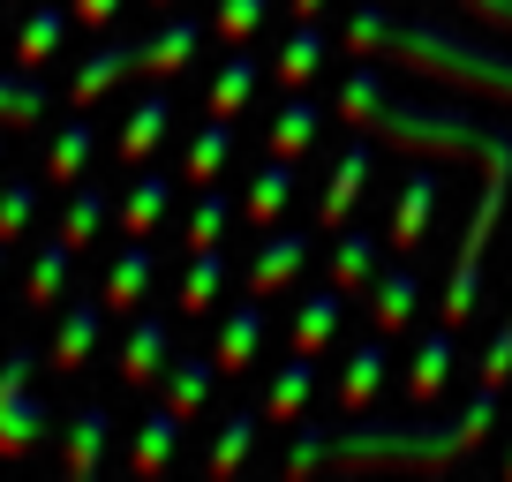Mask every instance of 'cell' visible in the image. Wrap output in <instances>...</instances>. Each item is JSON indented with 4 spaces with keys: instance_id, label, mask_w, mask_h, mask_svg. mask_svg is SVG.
Returning a JSON list of instances; mask_svg holds the SVG:
<instances>
[{
    "instance_id": "obj_31",
    "label": "cell",
    "mask_w": 512,
    "mask_h": 482,
    "mask_svg": "<svg viewBox=\"0 0 512 482\" xmlns=\"http://www.w3.org/2000/svg\"><path fill=\"white\" fill-rule=\"evenodd\" d=\"M317 68H324V31H317V23H302V31L287 38V53H279V83H287V91H302Z\"/></svg>"
},
{
    "instance_id": "obj_21",
    "label": "cell",
    "mask_w": 512,
    "mask_h": 482,
    "mask_svg": "<svg viewBox=\"0 0 512 482\" xmlns=\"http://www.w3.org/2000/svg\"><path fill=\"white\" fill-rule=\"evenodd\" d=\"M106 430H113L106 407H83V415H68V445H61V460L76 467V475H91V467L106 460Z\"/></svg>"
},
{
    "instance_id": "obj_15",
    "label": "cell",
    "mask_w": 512,
    "mask_h": 482,
    "mask_svg": "<svg viewBox=\"0 0 512 482\" xmlns=\"http://www.w3.org/2000/svg\"><path fill=\"white\" fill-rule=\"evenodd\" d=\"M415 302H422V279H415V272L377 279V294H369V317H377V332H384V339L407 332V324H415Z\"/></svg>"
},
{
    "instance_id": "obj_28",
    "label": "cell",
    "mask_w": 512,
    "mask_h": 482,
    "mask_svg": "<svg viewBox=\"0 0 512 482\" xmlns=\"http://www.w3.org/2000/svg\"><path fill=\"white\" fill-rule=\"evenodd\" d=\"M287 204H294V166H287V159H272L264 174L249 181V204H241V211H249L256 226H272V219H279Z\"/></svg>"
},
{
    "instance_id": "obj_6",
    "label": "cell",
    "mask_w": 512,
    "mask_h": 482,
    "mask_svg": "<svg viewBox=\"0 0 512 482\" xmlns=\"http://www.w3.org/2000/svg\"><path fill=\"white\" fill-rule=\"evenodd\" d=\"M151 279H159V257H151L144 241L128 234V249L113 257V272H106V309H144Z\"/></svg>"
},
{
    "instance_id": "obj_27",
    "label": "cell",
    "mask_w": 512,
    "mask_h": 482,
    "mask_svg": "<svg viewBox=\"0 0 512 482\" xmlns=\"http://www.w3.org/2000/svg\"><path fill=\"white\" fill-rule=\"evenodd\" d=\"M309 385H317V354H294L287 370L272 377V400H264V422H294V407L309 400Z\"/></svg>"
},
{
    "instance_id": "obj_7",
    "label": "cell",
    "mask_w": 512,
    "mask_h": 482,
    "mask_svg": "<svg viewBox=\"0 0 512 482\" xmlns=\"http://www.w3.org/2000/svg\"><path fill=\"white\" fill-rule=\"evenodd\" d=\"M136 68H144V53H136V38H121V46L91 53V61L76 68V91H68V98H76V106H98V98H106L121 76H136Z\"/></svg>"
},
{
    "instance_id": "obj_19",
    "label": "cell",
    "mask_w": 512,
    "mask_h": 482,
    "mask_svg": "<svg viewBox=\"0 0 512 482\" xmlns=\"http://www.w3.org/2000/svg\"><path fill=\"white\" fill-rule=\"evenodd\" d=\"M181 422H189V415L159 407V415H151L144 430H136V445H128V467H136V475H159V467L174 460V437H181Z\"/></svg>"
},
{
    "instance_id": "obj_12",
    "label": "cell",
    "mask_w": 512,
    "mask_h": 482,
    "mask_svg": "<svg viewBox=\"0 0 512 482\" xmlns=\"http://www.w3.org/2000/svg\"><path fill=\"white\" fill-rule=\"evenodd\" d=\"M46 83H38V68H8L0 76V129H31V121H46Z\"/></svg>"
},
{
    "instance_id": "obj_41",
    "label": "cell",
    "mask_w": 512,
    "mask_h": 482,
    "mask_svg": "<svg viewBox=\"0 0 512 482\" xmlns=\"http://www.w3.org/2000/svg\"><path fill=\"white\" fill-rule=\"evenodd\" d=\"M467 8H482V16H497V23H512V0H467Z\"/></svg>"
},
{
    "instance_id": "obj_16",
    "label": "cell",
    "mask_w": 512,
    "mask_h": 482,
    "mask_svg": "<svg viewBox=\"0 0 512 482\" xmlns=\"http://www.w3.org/2000/svg\"><path fill=\"white\" fill-rule=\"evenodd\" d=\"M166 204H174V181H166V174H144L136 189H128V204H121V234L151 241V234H159V219H166Z\"/></svg>"
},
{
    "instance_id": "obj_35",
    "label": "cell",
    "mask_w": 512,
    "mask_h": 482,
    "mask_svg": "<svg viewBox=\"0 0 512 482\" xmlns=\"http://www.w3.org/2000/svg\"><path fill=\"white\" fill-rule=\"evenodd\" d=\"M68 257H76L68 241H46V249H38V264H31V294H23V302H53V294H61V279H68Z\"/></svg>"
},
{
    "instance_id": "obj_5",
    "label": "cell",
    "mask_w": 512,
    "mask_h": 482,
    "mask_svg": "<svg viewBox=\"0 0 512 482\" xmlns=\"http://www.w3.org/2000/svg\"><path fill=\"white\" fill-rule=\"evenodd\" d=\"M166 362H174V332H166V317H136L121 339V377L128 385H151V377H166Z\"/></svg>"
},
{
    "instance_id": "obj_10",
    "label": "cell",
    "mask_w": 512,
    "mask_h": 482,
    "mask_svg": "<svg viewBox=\"0 0 512 482\" xmlns=\"http://www.w3.org/2000/svg\"><path fill=\"white\" fill-rule=\"evenodd\" d=\"M98 324H106V302H76L61 317V332H53V370H83V362H91V347H98Z\"/></svg>"
},
{
    "instance_id": "obj_39",
    "label": "cell",
    "mask_w": 512,
    "mask_h": 482,
    "mask_svg": "<svg viewBox=\"0 0 512 482\" xmlns=\"http://www.w3.org/2000/svg\"><path fill=\"white\" fill-rule=\"evenodd\" d=\"M264 23V0H226L219 8V38H249Z\"/></svg>"
},
{
    "instance_id": "obj_26",
    "label": "cell",
    "mask_w": 512,
    "mask_h": 482,
    "mask_svg": "<svg viewBox=\"0 0 512 482\" xmlns=\"http://www.w3.org/2000/svg\"><path fill=\"white\" fill-rule=\"evenodd\" d=\"M204 400H211L204 354H174V362H166V407H174V415H196Z\"/></svg>"
},
{
    "instance_id": "obj_4",
    "label": "cell",
    "mask_w": 512,
    "mask_h": 482,
    "mask_svg": "<svg viewBox=\"0 0 512 482\" xmlns=\"http://www.w3.org/2000/svg\"><path fill=\"white\" fill-rule=\"evenodd\" d=\"M317 257V241L309 234H272L264 249H256V264H249V294H264V302H279V294L302 279V264Z\"/></svg>"
},
{
    "instance_id": "obj_20",
    "label": "cell",
    "mask_w": 512,
    "mask_h": 482,
    "mask_svg": "<svg viewBox=\"0 0 512 482\" xmlns=\"http://www.w3.org/2000/svg\"><path fill=\"white\" fill-rule=\"evenodd\" d=\"M226 159H234V129H226L219 113H211V121H204V136H196V144H189V159H181V174H189L196 189H211V181L226 174Z\"/></svg>"
},
{
    "instance_id": "obj_43",
    "label": "cell",
    "mask_w": 512,
    "mask_h": 482,
    "mask_svg": "<svg viewBox=\"0 0 512 482\" xmlns=\"http://www.w3.org/2000/svg\"><path fill=\"white\" fill-rule=\"evenodd\" d=\"M0 257H8V241H0Z\"/></svg>"
},
{
    "instance_id": "obj_34",
    "label": "cell",
    "mask_w": 512,
    "mask_h": 482,
    "mask_svg": "<svg viewBox=\"0 0 512 482\" xmlns=\"http://www.w3.org/2000/svg\"><path fill=\"white\" fill-rule=\"evenodd\" d=\"M226 219H234V204H226L219 189H204V204L189 211V226H181V241L189 249H219V234H226Z\"/></svg>"
},
{
    "instance_id": "obj_32",
    "label": "cell",
    "mask_w": 512,
    "mask_h": 482,
    "mask_svg": "<svg viewBox=\"0 0 512 482\" xmlns=\"http://www.w3.org/2000/svg\"><path fill=\"white\" fill-rule=\"evenodd\" d=\"M377 272V234H362V226H354V234H339V257H332V287H362V279Z\"/></svg>"
},
{
    "instance_id": "obj_33",
    "label": "cell",
    "mask_w": 512,
    "mask_h": 482,
    "mask_svg": "<svg viewBox=\"0 0 512 482\" xmlns=\"http://www.w3.org/2000/svg\"><path fill=\"white\" fill-rule=\"evenodd\" d=\"M98 226H106V196L83 181V189L68 196V211H61V241H68V249H83V241H98Z\"/></svg>"
},
{
    "instance_id": "obj_40",
    "label": "cell",
    "mask_w": 512,
    "mask_h": 482,
    "mask_svg": "<svg viewBox=\"0 0 512 482\" xmlns=\"http://www.w3.org/2000/svg\"><path fill=\"white\" fill-rule=\"evenodd\" d=\"M68 8H76V23H91V31H98V23H113V16H121V0H68Z\"/></svg>"
},
{
    "instance_id": "obj_30",
    "label": "cell",
    "mask_w": 512,
    "mask_h": 482,
    "mask_svg": "<svg viewBox=\"0 0 512 482\" xmlns=\"http://www.w3.org/2000/svg\"><path fill=\"white\" fill-rule=\"evenodd\" d=\"M256 76H264V61H256V53H234V61L219 68V83H211V113H219V121H234L241 98L256 91Z\"/></svg>"
},
{
    "instance_id": "obj_38",
    "label": "cell",
    "mask_w": 512,
    "mask_h": 482,
    "mask_svg": "<svg viewBox=\"0 0 512 482\" xmlns=\"http://www.w3.org/2000/svg\"><path fill=\"white\" fill-rule=\"evenodd\" d=\"M317 460H332V437H324V422H309V430L294 437V452H287V475H309Z\"/></svg>"
},
{
    "instance_id": "obj_45",
    "label": "cell",
    "mask_w": 512,
    "mask_h": 482,
    "mask_svg": "<svg viewBox=\"0 0 512 482\" xmlns=\"http://www.w3.org/2000/svg\"><path fill=\"white\" fill-rule=\"evenodd\" d=\"M505 467H512V460H505Z\"/></svg>"
},
{
    "instance_id": "obj_25",
    "label": "cell",
    "mask_w": 512,
    "mask_h": 482,
    "mask_svg": "<svg viewBox=\"0 0 512 482\" xmlns=\"http://www.w3.org/2000/svg\"><path fill=\"white\" fill-rule=\"evenodd\" d=\"M91 151H98V129L83 121V106H76V121H61V136H53V159H46V174H53V181H76L83 166H91Z\"/></svg>"
},
{
    "instance_id": "obj_24",
    "label": "cell",
    "mask_w": 512,
    "mask_h": 482,
    "mask_svg": "<svg viewBox=\"0 0 512 482\" xmlns=\"http://www.w3.org/2000/svg\"><path fill=\"white\" fill-rule=\"evenodd\" d=\"M166 129H174V106H166V98H144V106L128 113V129H121V159L136 166L144 151H159V144H166Z\"/></svg>"
},
{
    "instance_id": "obj_2",
    "label": "cell",
    "mask_w": 512,
    "mask_h": 482,
    "mask_svg": "<svg viewBox=\"0 0 512 482\" xmlns=\"http://www.w3.org/2000/svg\"><path fill=\"white\" fill-rule=\"evenodd\" d=\"M497 415V392L475 385V400H467V415L452 422H347V430L332 437V460L339 467H437V460H460V452L482 445V430H490Z\"/></svg>"
},
{
    "instance_id": "obj_14",
    "label": "cell",
    "mask_w": 512,
    "mask_h": 482,
    "mask_svg": "<svg viewBox=\"0 0 512 482\" xmlns=\"http://www.w3.org/2000/svg\"><path fill=\"white\" fill-rule=\"evenodd\" d=\"M219 294H226V257L219 249H189V272H181V294H174L181 317H204Z\"/></svg>"
},
{
    "instance_id": "obj_36",
    "label": "cell",
    "mask_w": 512,
    "mask_h": 482,
    "mask_svg": "<svg viewBox=\"0 0 512 482\" xmlns=\"http://www.w3.org/2000/svg\"><path fill=\"white\" fill-rule=\"evenodd\" d=\"M249 437H256V415H226L219 445H211V475H234V467H241V452H249Z\"/></svg>"
},
{
    "instance_id": "obj_8",
    "label": "cell",
    "mask_w": 512,
    "mask_h": 482,
    "mask_svg": "<svg viewBox=\"0 0 512 482\" xmlns=\"http://www.w3.org/2000/svg\"><path fill=\"white\" fill-rule=\"evenodd\" d=\"M196 46H204V23H196V16H174L166 31L136 38V53H144V68H151V76H181Z\"/></svg>"
},
{
    "instance_id": "obj_17",
    "label": "cell",
    "mask_w": 512,
    "mask_h": 482,
    "mask_svg": "<svg viewBox=\"0 0 512 482\" xmlns=\"http://www.w3.org/2000/svg\"><path fill=\"white\" fill-rule=\"evenodd\" d=\"M452 362H460V347H452V324H445V332H422L407 392H415V400H437V392H445V377H452Z\"/></svg>"
},
{
    "instance_id": "obj_42",
    "label": "cell",
    "mask_w": 512,
    "mask_h": 482,
    "mask_svg": "<svg viewBox=\"0 0 512 482\" xmlns=\"http://www.w3.org/2000/svg\"><path fill=\"white\" fill-rule=\"evenodd\" d=\"M287 8H294L302 23H317V8H324V0H287Z\"/></svg>"
},
{
    "instance_id": "obj_11",
    "label": "cell",
    "mask_w": 512,
    "mask_h": 482,
    "mask_svg": "<svg viewBox=\"0 0 512 482\" xmlns=\"http://www.w3.org/2000/svg\"><path fill=\"white\" fill-rule=\"evenodd\" d=\"M256 339H264V294H249V302L219 324V354H211V362H219V370H249V362H256Z\"/></svg>"
},
{
    "instance_id": "obj_18",
    "label": "cell",
    "mask_w": 512,
    "mask_h": 482,
    "mask_svg": "<svg viewBox=\"0 0 512 482\" xmlns=\"http://www.w3.org/2000/svg\"><path fill=\"white\" fill-rule=\"evenodd\" d=\"M430 211H437V174H407L400 211H392V249H415L422 226H430Z\"/></svg>"
},
{
    "instance_id": "obj_29",
    "label": "cell",
    "mask_w": 512,
    "mask_h": 482,
    "mask_svg": "<svg viewBox=\"0 0 512 482\" xmlns=\"http://www.w3.org/2000/svg\"><path fill=\"white\" fill-rule=\"evenodd\" d=\"M317 121H324V113L309 106V98H287V106H279V121H272V159L309 151V144H317Z\"/></svg>"
},
{
    "instance_id": "obj_1",
    "label": "cell",
    "mask_w": 512,
    "mask_h": 482,
    "mask_svg": "<svg viewBox=\"0 0 512 482\" xmlns=\"http://www.w3.org/2000/svg\"><path fill=\"white\" fill-rule=\"evenodd\" d=\"M354 46L362 53L400 46V53H415L422 68H437V76H475V83H497V91L512 98V61L475 53V46H460V38L430 31V23H392V16H377V8H362V16H354ZM505 377H512V324L490 339V354H482V392H505Z\"/></svg>"
},
{
    "instance_id": "obj_13",
    "label": "cell",
    "mask_w": 512,
    "mask_h": 482,
    "mask_svg": "<svg viewBox=\"0 0 512 482\" xmlns=\"http://www.w3.org/2000/svg\"><path fill=\"white\" fill-rule=\"evenodd\" d=\"M362 181H369V144H347V159H339L332 189L317 196V226H347V211H354V196H362Z\"/></svg>"
},
{
    "instance_id": "obj_44",
    "label": "cell",
    "mask_w": 512,
    "mask_h": 482,
    "mask_svg": "<svg viewBox=\"0 0 512 482\" xmlns=\"http://www.w3.org/2000/svg\"><path fill=\"white\" fill-rule=\"evenodd\" d=\"M0 136H8V129H0Z\"/></svg>"
},
{
    "instance_id": "obj_23",
    "label": "cell",
    "mask_w": 512,
    "mask_h": 482,
    "mask_svg": "<svg viewBox=\"0 0 512 482\" xmlns=\"http://www.w3.org/2000/svg\"><path fill=\"white\" fill-rule=\"evenodd\" d=\"M68 16H76V8H31V16H23V31H16V68H38V61H46V53L68 38Z\"/></svg>"
},
{
    "instance_id": "obj_37",
    "label": "cell",
    "mask_w": 512,
    "mask_h": 482,
    "mask_svg": "<svg viewBox=\"0 0 512 482\" xmlns=\"http://www.w3.org/2000/svg\"><path fill=\"white\" fill-rule=\"evenodd\" d=\"M31 219H38V189L31 181H8V189H0V241H16Z\"/></svg>"
},
{
    "instance_id": "obj_9",
    "label": "cell",
    "mask_w": 512,
    "mask_h": 482,
    "mask_svg": "<svg viewBox=\"0 0 512 482\" xmlns=\"http://www.w3.org/2000/svg\"><path fill=\"white\" fill-rule=\"evenodd\" d=\"M339 324H347V287H324L302 302V317H294V354H324L339 339Z\"/></svg>"
},
{
    "instance_id": "obj_3",
    "label": "cell",
    "mask_w": 512,
    "mask_h": 482,
    "mask_svg": "<svg viewBox=\"0 0 512 482\" xmlns=\"http://www.w3.org/2000/svg\"><path fill=\"white\" fill-rule=\"evenodd\" d=\"M31 370H38L31 347H16L0 362V452H31L46 437V407L31 400Z\"/></svg>"
},
{
    "instance_id": "obj_22",
    "label": "cell",
    "mask_w": 512,
    "mask_h": 482,
    "mask_svg": "<svg viewBox=\"0 0 512 482\" xmlns=\"http://www.w3.org/2000/svg\"><path fill=\"white\" fill-rule=\"evenodd\" d=\"M377 377H384V332H377V339H362V347L347 354V377H339V407H347V415H362L369 392H377Z\"/></svg>"
}]
</instances>
